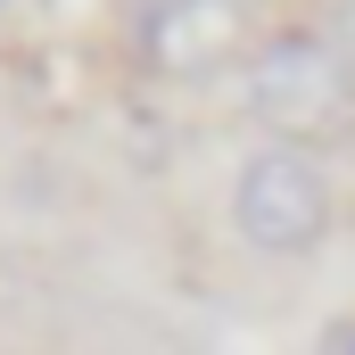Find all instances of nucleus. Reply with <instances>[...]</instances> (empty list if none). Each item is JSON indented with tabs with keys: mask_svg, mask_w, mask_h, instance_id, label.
<instances>
[{
	"mask_svg": "<svg viewBox=\"0 0 355 355\" xmlns=\"http://www.w3.org/2000/svg\"><path fill=\"white\" fill-rule=\"evenodd\" d=\"M248 25H257L248 0H141L132 8V58L166 83H190V75H215L223 58L257 50Z\"/></svg>",
	"mask_w": 355,
	"mask_h": 355,
	"instance_id": "obj_3",
	"label": "nucleus"
},
{
	"mask_svg": "<svg viewBox=\"0 0 355 355\" xmlns=\"http://www.w3.org/2000/svg\"><path fill=\"white\" fill-rule=\"evenodd\" d=\"M331 33H339V50L355 58V0H339V25H331Z\"/></svg>",
	"mask_w": 355,
	"mask_h": 355,
	"instance_id": "obj_4",
	"label": "nucleus"
},
{
	"mask_svg": "<svg viewBox=\"0 0 355 355\" xmlns=\"http://www.w3.org/2000/svg\"><path fill=\"white\" fill-rule=\"evenodd\" d=\"M240 107L265 124V141H314L331 124H347L355 107V58L339 50V33L322 25H281L257 33V50L240 58Z\"/></svg>",
	"mask_w": 355,
	"mask_h": 355,
	"instance_id": "obj_1",
	"label": "nucleus"
},
{
	"mask_svg": "<svg viewBox=\"0 0 355 355\" xmlns=\"http://www.w3.org/2000/svg\"><path fill=\"white\" fill-rule=\"evenodd\" d=\"M232 223L257 257H314L331 232V174L297 141H257L232 182Z\"/></svg>",
	"mask_w": 355,
	"mask_h": 355,
	"instance_id": "obj_2",
	"label": "nucleus"
},
{
	"mask_svg": "<svg viewBox=\"0 0 355 355\" xmlns=\"http://www.w3.org/2000/svg\"><path fill=\"white\" fill-rule=\"evenodd\" d=\"M331 355H355V331H339V339H331Z\"/></svg>",
	"mask_w": 355,
	"mask_h": 355,
	"instance_id": "obj_5",
	"label": "nucleus"
}]
</instances>
